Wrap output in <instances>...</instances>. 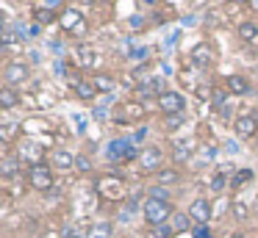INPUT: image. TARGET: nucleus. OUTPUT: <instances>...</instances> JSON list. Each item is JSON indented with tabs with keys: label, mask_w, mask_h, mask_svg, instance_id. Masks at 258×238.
I'll list each match as a JSON object with an SVG mask.
<instances>
[{
	"label": "nucleus",
	"mask_w": 258,
	"mask_h": 238,
	"mask_svg": "<svg viewBox=\"0 0 258 238\" xmlns=\"http://www.w3.org/2000/svg\"><path fill=\"white\" fill-rule=\"evenodd\" d=\"M75 161H78V152H73V149H67V147H53L50 152H47V164L56 169V175H70V172H75Z\"/></svg>",
	"instance_id": "13"
},
{
	"label": "nucleus",
	"mask_w": 258,
	"mask_h": 238,
	"mask_svg": "<svg viewBox=\"0 0 258 238\" xmlns=\"http://www.w3.org/2000/svg\"><path fill=\"white\" fill-rule=\"evenodd\" d=\"M233 3H241V6H244V3H250V0H233Z\"/></svg>",
	"instance_id": "43"
},
{
	"label": "nucleus",
	"mask_w": 258,
	"mask_h": 238,
	"mask_svg": "<svg viewBox=\"0 0 258 238\" xmlns=\"http://www.w3.org/2000/svg\"><path fill=\"white\" fill-rule=\"evenodd\" d=\"M228 238H250V235H247V232H241V230H236V232H230Z\"/></svg>",
	"instance_id": "41"
},
{
	"label": "nucleus",
	"mask_w": 258,
	"mask_h": 238,
	"mask_svg": "<svg viewBox=\"0 0 258 238\" xmlns=\"http://www.w3.org/2000/svg\"><path fill=\"white\" fill-rule=\"evenodd\" d=\"M252 180H255V172H252L250 166H241V169H236L233 177H230V188H233V191H241V188H247Z\"/></svg>",
	"instance_id": "26"
},
{
	"label": "nucleus",
	"mask_w": 258,
	"mask_h": 238,
	"mask_svg": "<svg viewBox=\"0 0 258 238\" xmlns=\"http://www.w3.org/2000/svg\"><path fill=\"white\" fill-rule=\"evenodd\" d=\"M189 61H191V66H197L200 72H208L214 66V61H217V53H214V47L208 42H197L189 53Z\"/></svg>",
	"instance_id": "14"
},
{
	"label": "nucleus",
	"mask_w": 258,
	"mask_h": 238,
	"mask_svg": "<svg viewBox=\"0 0 258 238\" xmlns=\"http://www.w3.org/2000/svg\"><path fill=\"white\" fill-rule=\"evenodd\" d=\"M230 127H233L236 138H241V141H255L258 138V108L239 111Z\"/></svg>",
	"instance_id": "9"
},
{
	"label": "nucleus",
	"mask_w": 258,
	"mask_h": 238,
	"mask_svg": "<svg viewBox=\"0 0 258 238\" xmlns=\"http://www.w3.org/2000/svg\"><path fill=\"white\" fill-rule=\"evenodd\" d=\"M117 235V221L114 219H97L89 224V238H114Z\"/></svg>",
	"instance_id": "22"
},
{
	"label": "nucleus",
	"mask_w": 258,
	"mask_h": 238,
	"mask_svg": "<svg viewBox=\"0 0 258 238\" xmlns=\"http://www.w3.org/2000/svg\"><path fill=\"white\" fill-rule=\"evenodd\" d=\"M252 216V210H250V205L244 202L241 197H236V199H230V219L233 221H247Z\"/></svg>",
	"instance_id": "27"
},
{
	"label": "nucleus",
	"mask_w": 258,
	"mask_h": 238,
	"mask_svg": "<svg viewBox=\"0 0 258 238\" xmlns=\"http://www.w3.org/2000/svg\"><path fill=\"white\" fill-rule=\"evenodd\" d=\"M61 28L70 36H84L86 33V17L78 9H64L61 11Z\"/></svg>",
	"instance_id": "15"
},
{
	"label": "nucleus",
	"mask_w": 258,
	"mask_h": 238,
	"mask_svg": "<svg viewBox=\"0 0 258 238\" xmlns=\"http://www.w3.org/2000/svg\"><path fill=\"white\" fill-rule=\"evenodd\" d=\"M197 149H200V141H197L195 136H189V138H175V141L169 144V161H172L175 166H186L189 161H195Z\"/></svg>",
	"instance_id": "11"
},
{
	"label": "nucleus",
	"mask_w": 258,
	"mask_h": 238,
	"mask_svg": "<svg viewBox=\"0 0 258 238\" xmlns=\"http://www.w3.org/2000/svg\"><path fill=\"white\" fill-rule=\"evenodd\" d=\"M0 138H3V144L6 147H12V144H17L20 138H23V119H12V116L3 111V122H0Z\"/></svg>",
	"instance_id": "18"
},
{
	"label": "nucleus",
	"mask_w": 258,
	"mask_h": 238,
	"mask_svg": "<svg viewBox=\"0 0 258 238\" xmlns=\"http://www.w3.org/2000/svg\"><path fill=\"white\" fill-rule=\"evenodd\" d=\"M164 166H167V149L158 147V144H145L139 152V161H136V169L142 175H158Z\"/></svg>",
	"instance_id": "7"
},
{
	"label": "nucleus",
	"mask_w": 258,
	"mask_h": 238,
	"mask_svg": "<svg viewBox=\"0 0 258 238\" xmlns=\"http://www.w3.org/2000/svg\"><path fill=\"white\" fill-rule=\"evenodd\" d=\"M23 161L17 158L14 152H6L3 155V161H0V177H3V183H17L23 180Z\"/></svg>",
	"instance_id": "17"
},
{
	"label": "nucleus",
	"mask_w": 258,
	"mask_h": 238,
	"mask_svg": "<svg viewBox=\"0 0 258 238\" xmlns=\"http://www.w3.org/2000/svg\"><path fill=\"white\" fill-rule=\"evenodd\" d=\"M175 216V205L172 199H156V197H145V205H142V219H145L147 227H158L167 224Z\"/></svg>",
	"instance_id": "4"
},
{
	"label": "nucleus",
	"mask_w": 258,
	"mask_h": 238,
	"mask_svg": "<svg viewBox=\"0 0 258 238\" xmlns=\"http://www.w3.org/2000/svg\"><path fill=\"white\" fill-rule=\"evenodd\" d=\"M186 105H189V100H186V94L180 92V89H164L156 100V108L161 111V116L186 114Z\"/></svg>",
	"instance_id": "10"
},
{
	"label": "nucleus",
	"mask_w": 258,
	"mask_h": 238,
	"mask_svg": "<svg viewBox=\"0 0 258 238\" xmlns=\"http://www.w3.org/2000/svg\"><path fill=\"white\" fill-rule=\"evenodd\" d=\"M153 180L158 183V186H167V188H175L180 180H183V169L180 166H175V164H169V166H164L158 175H153Z\"/></svg>",
	"instance_id": "21"
},
{
	"label": "nucleus",
	"mask_w": 258,
	"mask_h": 238,
	"mask_svg": "<svg viewBox=\"0 0 258 238\" xmlns=\"http://www.w3.org/2000/svg\"><path fill=\"white\" fill-rule=\"evenodd\" d=\"M70 86H73V94L78 100H84V103H95L97 97H100V92L95 89V83H92L89 75H78V77H70Z\"/></svg>",
	"instance_id": "16"
},
{
	"label": "nucleus",
	"mask_w": 258,
	"mask_h": 238,
	"mask_svg": "<svg viewBox=\"0 0 258 238\" xmlns=\"http://www.w3.org/2000/svg\"><path fill=\"white\" fill-rule=\"evenodd\" d=\"M147 138V125H139V127H134V133H131V141L136 144V147H139L142 141H145Z\"/></svg>",
	"instance_id": "36"
},
{
	"label": "nucleus",
	"mask_w": 258,
	"mask_h": 238,
	"mask_svg": "<svg viewBox=\"0 0 258 238\" xmlns=\"http://www.w3.org/2000/svg\"><path fill=\"white\" fill-rule=\"evenodd\" d=\"M92 169H95L92 158H89V155H84V152H78V161H75V172H81V175H89Z\"/></svg>",
	"instance_id": "34"
},
{
	"label": "nucleus",
	"mask_w": 258,
	"mask_h": 238,
	"mask_svg": "<svg viewBox=\"0 0 258 238\" xmlns=\"http://www.w3.org/2000/svg\"><path fill=\"white\" fill-rule=\"evenodd\" d=\"M31 64L23 58H12L6 61V66H3V86H12V89H23L25 83L31 81Z\"/></svg>",
	"instance_id": "8"
},
{
	"label": "nucleus",
	"mask_w": 258,
	"mask_h": 238,
	"mask_svg": "<svg viewBox=\"0 0 258 238\" xmlns=\"http://www.w3.org/2000/svg\"><path fill=\"white\" fill-rule=\"evenodd\" d=\"M128 28H131V31H136V33H139L142 28H145V17H142V14L131 17V20H128Z\"/></svg>",
	"instance_id": "38"
},
{
	"label": "nucleus",
	"mask_w": 258,
	"mask_h": 238,
	"mask_svg": "<svg viewBox=\"0 0 258 238\" xmlns=\"http://www.w3.org/2000/svg\"><path fill=\"white\" fill-rule=\"evenodd\" d=\"M64 238H89V227L78 224V221H67V224L61 227Z\"/></svg>",
	"instance_id": "31"
},
{
	"label": "nucleus",
	"mask_w": 258,
	"mask_h": 238,
	"mask_svg": "<svg viewBox=\"0 0 258 238\" xmlns=\"http://www.w3.org/2000/svg\"><path fill=\"white\" fill-rule=\"evenodd\" d=\"M183 125H186V114H169V116H164V119H161V127L167 133H178Z\"/></svg>",
	"instance_id": "30"
},
{
	"label": "nucleus",
	"mask_w": 258,
	"mask_h": 238,
	"mask_svg": "<svg viewBox=\"0 0 258 238\" xmlns=\"http://www.w3.org/2000/svg\"><path fill=\"white\" fill-rule=\"evenodd\" d=\"M53 20H56V11H53V9H45V6L34 9V22H36V25H50Z\"/></svg>",
	"instance_id": "32"
},
{
	"label": "nucleus",
	"mask_w": 258,
	"mask_h": 238,
	"mask_svg": "<svg viewBox=\"0 0 258 238\" xmlns=\"http://www.w3.org/2000/svg\"><path fill=\"white\" fill-rule=\"evenodd\" d=\"M23 103V94H20V89H12V86H3L0 89V108L6 111H14L17 105Z\"/></svg>",
	"instance_id": "24"
},
{
	"label": "nucleus",
	"mask_w": 258,
	"mask_h": 238,
	"mask_svg": "<svg viewBox=\"0 0 258 238\" xmlns=\"http://www.w3.org/2000/svg\"><path fill=\"white\" fill-rule=\"evenodd\" d=\"M252 149H255V155H258V138H255V141H252Z\"/></svg>",
	"instance_id": "42"
},
{
	"label": "nucleus",
	"mask_w": 258,
	"mask_h": 238,
	"mask_svg": "<svg viewBox=\"0 0 258 238\" xmlns=\"http://www.w3.org/2000/svg\"><path fill=\"white\" fill-rule=\"evenodd\" d=\"M75 61H78L81 69H92V75L100 72V66H103V55H97L95 50L86 47V44H78V50H75Z\"/></svg>",
	"instance_id": "20"
},
{
	"label": "nucleus",
	"mask_w": 258,
	"mask_h": 238,
	"mask_svg": "<svg viewBox=\"0 0 258 238\" xmlns=\"http://www.w3.org/2000/svg\"><path fill=\"white\" fill-rule=\"evenodd\" d=\"M150 232H153V238H172L175 235V230H172V224H158V227H150Z\"/></svg>",
	"instance_id": "35"
},
{
	"label": "nucleus",
	"mask_w": 258,
	"mask_h": 238,
	"mask_svg": "<svg viewBox=\"0 0 258 238\" xmlns=\"http://www.w3.org/2000/svg\"><path fill=\"white\" fill-rule=\"evenodd\" d=\"M147 55H150V47H131L128 58H131V61H145Z\"/></svg>",
	"instance_id": "37"
},
{
	"label": "nucleus",
	"mask_w": 258,
	"mask_h": 238,
	"mask_svg": "<svg viewBox=\"0 0 258 238\" xmlns=\"http://www.w3.org/2000/svg\"><path fill=\"white\" fill-rule=\"evenodd\" d=\"M145 3H147V6H153V3H158V0H145Z\"/></svg>",
	"instance_id": "44"
},
{
	"label": "nucleus",
	"mask_w": 258,
	"mask_h": 238,
	"mask_svg": "<svg viewBox=\"0 0 258 238\" xmlns=\"http://www.w3.org/2000/svg\"><path fill=\"white\" fill-rule=\"evenodd\" d=\"M145 191H147V197H156V199H172V188H167V186H158V183H153V186H147Z\"/></svg>",
	"instance_id": "33"
},
{
	"label": "nucleus",
	"mask_w": 258,
	"mask_h": 238,
	"mask_svg": "<svg viewBox=\"0 0 258 238\" xmlns=\"http://www.w3.org/2000/svg\"><path fill=\"white\" fill-rule=\"evenodd\" d=\"M95 194L103 202H111L114 208L122 205L131 197V186L122 175H97L95 177Z\"/></svg>",
	"instance_id": "1"
},
{
	"label": "nucleus",
	"mask_w": 258,
	"mask_h": 238,
	"mask_svg": "<svg viewBox=\"0 0 258 238\" xmlns=\"http://www.w3.org/2000/svg\"><path fill=\"white\" fill-rule=\"evenodd\" d=\"M217 161V147L214 144H200V149H197V155H195V164L200 166H208V164H214Z\"/></svg>",
	"instance_id": "28"
},
{
	"label": "nucleus",
	"mask_w": 258,
	"mask_h": 238,
	"mask_svg": "<svg viewBox=\"0 0 258 238\" xmlns=\"http://www.w3.org/2000/svg\"><path fill=\"white\" fill-rule=\"evenodd\" d=\"M100 3H111V0H100Z\"/></svg>",
	"instance_id": "45"
},
{
	"label": "nucleus",
	"mask_w": 258,
	"mask_h": 238,
	"mask_svg": "<svg viewBox=\"0 0 258 238\" xmlns=\"http://www.w3.org/2000/svg\"><path fill=\"white\" fill-rule=\"evenodd\" d=\"M89 77H92V83H95L97 92L106 94V97L114 92V89H117V77L108 75V72H95V75H89Z\"/></svg>",
	"instance_id": "25"
},
{
	"label": "nucleus",
	"mask_w": 258,
	"mask_h": 238,
	"mask_svg": "<svg viewBox=\"0 0 258 238\" xmlns=\"http://www.w3.org/2000/svg\"><path fill=\"white\" fill-rule=\"evenodd\" d=\"M39 238H64V232L61 230H56V227H47V230H42V235Z\"/></svg>",
	"instance_id": "39"
},
{
	"label": "nucleus",
	"mask_w": 258,
	"mask_h": 238,
	"mask_svg": "<svg viewBox=\"0 0 258 238\" xmlns=\"http://www.w3.org/2000/svg\"><path fill=\"white\" fill-rule=\"evenodd\" d=\"M186 213H189V219H191V224H195V227H208V224H211V216H214L211 199L203 197V194L191 197V202H189V208H186Z\"/></svg>",
	"instance_id": "12"
},
{
	"label": "nucleus",
	"mask_w": 258,
	"mask_h": 238,
	"mask_svg": "<svg viewBox=\"0 0 258 238\" xmlns=\"http://www.w3.org/2000/svg\"><path fill=\"white\" fill-rule=\"evenodd\" d=\"M147 119V111L142 105V100H122L111 108V122L114 125H125V127H139Z\"/></svg>",
	"instance_id": "3"
},
{
	"label": "nucleus",
	"mask_w": 258,
	"mask_h": 238,
	"mask_svg": "<svg viewBox=\"0 0 258 238\" xmlns=\"http://www.w3.org/2000/svg\"><path fill=\"white\" fill-rule=\"evenodd\" d=\"M169 224H172V230H175V235H180V232H186V230H191V219H189V213L186 210H175V216L169 219Z\"/></svg>",
	"instance_id": "29"
},
{
	"label": "nucleus",
	"mask_w": 258,
	"mask_h": 238,
	"mask_svg": "<svg viewBox=\"0 0 258 238\" xmlns=\"http://www.w3.org/2000/svg\"><path fill=\"white\" fill-rule=\"evenodd\" d=\"M42 6H45V9H53V11H58L64 6V0H42Z\"/></svg>",
	"instance_id": "40"
},
{
	"label": "nucleus",
	"mask_w": 258,
	"mask_h": 238,
	"mask_svg": "<svg viewBox=\"0 0 258 238\" xmlns=\"http://www.w3.org/2000/svg\"><path fill=\"white\" fill-rule=\"evenodd\" d=\"M14 155H17L20 161H23V166L28 169V166H36V164H45V144L39 141V138L34 136H23L17 144H14Z\"/></svg>",
	"instance_id": "6"
},
{
	"label": "nucleus",
	"mask_w": 258,
	"mask_h": 238,
	"mask_svg": "<svg viewBox=\"0 0 258 238\" xmlns=\"http://www.w3.org/2000/svg\"><path fill=\"white\" fill-rule=\"evenodd\" d=\"M225 89H228L233 97H250L252 94V81L244 72H233V75L225 77Z\"/></svg>",
	"instance_id": "19"
},
{
	"label": "nucleus",
	"mask_w": 258,
	"mask_h": 238,
	"mask_svg": "<svg viewBox=\"0 0 258 238\" xmlns=\"http://www.w3.org/2000/svg\"><path fill=\"white\" fill-rule=\"evenodd\" d=\"M25 186L36 194H47L56 188V169L50 164H36V166H28L25 169Z\"/></svg>",
	"instance_id": "5"
},
{
	"label": "nucleus",
	"mask_w": 258,
	"mask_h": 238,
	"mask_svg": "<svg viewBox=\"0 0 258 238\" xmlns=\"http://www.w3.org/2000/svg\"><path fill=\"white\" fill-rule=\"evenodd\" d=\"M139 152H142V147H136L131 141V136H117L111 141H106L103 158L111 166H122V164H131V161H139Z\"/></svg>",
	"instance_id": "2"
},
{
	"label": "nucleus",
	"mask_w": 258,
	"mask_h": 238,
	"mask_svg": "<svg viewBox=\"0 0 258 238\" xmlns=\"http://www.w3.org/2000/svg\"><path fill=\"white\" fill-rule=\"evenodd\" d=\"M236 36H239L244 44H258V22L255 20H239Z\"/></svg>",
	"instance_id": "23"
}]
</instances>
